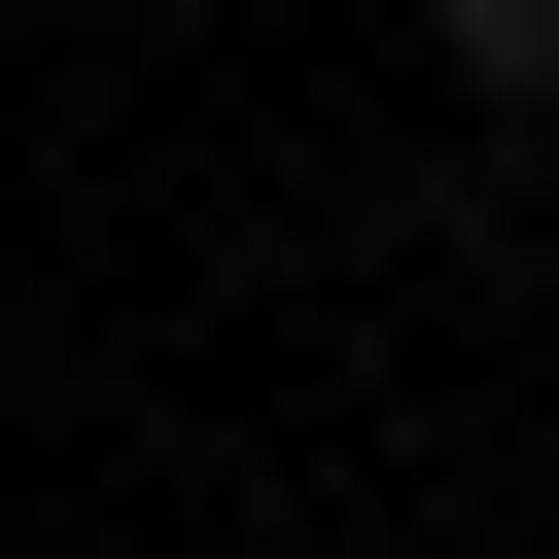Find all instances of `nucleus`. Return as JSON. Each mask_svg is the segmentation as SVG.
Instances as JSON below:
<instances>
[{
  "instance_id": "obj_1",
  "label": "nucleus",
  "mask_w": 559,
  "mask_h": 559,
  "mask_svg": "<svg viewBox=\"0 0 559 559\" xmlns=\"http://www.w3.org/2000/svg\"><path fill=\"white\" fill-rule=\"evenodd\" d=\"M419 70L454 105H559V0H419Z\"/></svg>"
}]
</instances>
